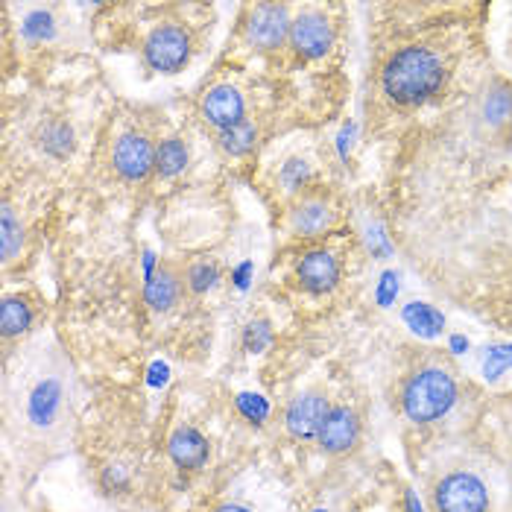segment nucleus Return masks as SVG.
Segmentation results:
<instances>
[{"label": "nucleus", "instance_id": "13", "mask_svg": "<svg viewBox=\"0 0 512 512\" xmlns=\"http://www.w3.org/2000/svg\"><path fill=\"white\" fill-rule=\"evenodd\" d=\"M296 278H299V287L314 296L331 293L340 284V261L331 249H311L299 258Z\"/></svg>", "mask_w": 512, "mask_h": 512}, {"label": "nucleus", "instance_id": "3", "mask_svg": "<svg viewBox=\"0 0 512 512\" xmlns=\"http://www.w3.org/2000/svg\"><path fill=\"white\" fill-rule=\"evenodd\" d=\"M457 375L445 363H425L407 375L401 387V413L416 425H431L436 419L448 416L457 404Z\"/></svg>", "mask_w": 512, "mask_h": 512}, {"label": "nucleus", "instance_id": "7", "mask_svg": "<svg viewBox=\"0 0 512 512\" xmlns=\"http://www.w3.org/2000/svg\"><path fill=\"white\" fill-rule=\"evenodd\" d=\"M194 39L182 24H158L144 39V62L158 74H176L191 62Z\"/></svg>", "mask_w": 512, "mask_h": 512}, {"label": "nucleus", "instance_id": "20", "mask_svg": "<svg viewBox=\"0 0 512 512\" xmlns=\"http://www.w3.org/2000/svg\"><path fill=\"white\" fill-rule=\"evenodd\" d=\"M255 141H258V129H255L252 120H243V123H237L232 129L220 132V147L229 156H246L255 147Z\"/></svg>", "mask_w": 512, "mask_h": 512}, {"label": "nucleus", "instance_id": "9", "mask_svg": "<svg viewBox=\"0 0 512 512\" xmlns=\"http://www.w3.org/2000/svg\"><path fill=\"white\" fill-rule=\"evenodd\" d=\"M360 434H363V425H360V416H357L355 407L331 404V410H328V416H325V422H322V428L316 434V442L328 457H343V454L355 451Z\"/></svg>", "mask_w": 512, "mask_h": 512}, {"label": "nucleus", "instance_id": "10", "mask_svg": "<svg viewBox=\"0 0 512 512\" xmlns=\"http://www.w3.org/2000/svg\"><path fill=\"white\" fill-rule=\"evenodd\" d=\"M112 167L123 182H144L156 167V147L147 135L126 132L112 147Z\"/></svg>", "mask_w": 512, "mask_h": 512}, {"label": "nucleus", "instance_id": "15", "mask_svg": "<svg viewBox=\"0 0 512 512\" xmlns=\"http://www.w3.org/2000/svg\"><path fill=\"white\" fill-rule=\"evenodd\" d=\"M167 454H170V460H173L179 469L197 472L202 466H208L211 445H208V439L199 434L197 428L182 425V428H176V431L170 434V439H167Z\"/></svg>", "mask_w": 512, "mask_h": 512}, {"label": "nucleus", "instance_id": "23", "mask_svg": "<svg viewBox=\"0 0 512 512\" xmlns=\"http://www.w3.org/2000/svg\"><path fill=\"white\" fill-rule=\"evenodd\" d=\"M27 33L30 36H36V39H44L47 33H50V15H33V18H27Z\"/></svg>", "mask_w": 512, "mask_h": 512}, {"label": "nucleus", "instance_id": "1", "mask_svg": "<svg viewBox=\"0 0 512 512\" xmlns=\"http://www.w3.org/2000/svg\"><path fill=\"white\" fill-rule=\"evenodd\" d=\"M451 77V56L439 41H407L381 65V94L398 109H416L436 97Z\"/></svg>", "mask_w": 512, "mask_h": 512}, {"label": "nucleus", "instance_id": "2", "mask_svg": "<svg viewBox=\"0 0 512 512\" xmlns=\"http://www.w3.org/2000/svg\"><path fill=\"white\" fill-rule=\"evenodd\" d=\"M18 422L36 439H56L71 425V375L50 366L18 395Z\"/></svg>", "mask_w": 512, "mask_h": 512}, {"label": "nucleus", "instance_id": "5", "mask_svg": "<svg viewBox=\"0 0 512 512\" xmlns=\"http://www.w3.org/2000/svg\"><path fill=\"white\" fill-rule=\"evenodd\" d=\"M434 512H489V486L466 469L442 474L431 489Z\"/></svg>", "mask_w": 512, "mask_h": 512}, {"label": "nucleus", "instance_id": "14", "mask_svg": "<svg viewBox=\"0 0 512 512\" xmlns=\"http://www.w3.org/2000/svg\"><path fill=\"white\" fill-rule=\"evenodd\" d=\"M205 123H211L214 129L226 132L237 123L246 120V103H243V94L232 88V85H214L205 97H202V106H199Z\"/></svg>", "mask_w": 512, "mask_h": 512}, {"label": "nucleus", "instance_id": "19", "mask_svg": "<svg viewBox=\"0 0 512 512\" xmlns=\"http://www.w3.org/2000/svg\"><path fill=\"white\" fill-rule=\"evenodd\" d=\"M39 144L44 153L65 158L74 150V129L65 120H47L39 129Z\"/></svg>", "mask_w": 512, "mask_h": 512}, {"label": "nucleus", "instance_id": "17", "mask_svg": "<svg viewBox=\"0 0 512 512\" xmlns=\"http://www.w3.org/2000/svg\"><path fill=\"white\" fill-rule=\"evenodd\" d=\"M33 305L21 296H6L0 302V334L3 340H15L30 331L33 325Z\"/></svg>", "mask_w": 512, "mask_h": 512}, {"label": "nucleus", "instance_id": "18", "mask_svg": "<svg viewBox=\"0 0 512 512\" xmlns=\"http://www.w3.org/2000/svg\"><path fill=\"white\" fill-rule=\"evenodd\" d=\"M24 249V226L21 217L15 214V208L6 202L0 208V258L3 264H12Z\"/></svg>", "mask_w": 512, "mask_h": 512}, {"label": "nucleus", "instance_id": "12", "mask_svg": "<svg viewBox=\"0 0 512 512\" xmlns=\"http://www.w3.org/2000/svg\"><path fill=\"white\" fill-rule=\"evenodd\" d=\"M328 410H331L328 395L299 393L284 410V428L293 439H316Z\"/></svg>", "mask_w": 512, "mask_h": 512}, {"label": "nucleus", "instance_id": "4", "mask_svg": "<svg viewBox=\"0 0 512 512\" xmlns=\"http://www.w3.org/2000/svg\"><path fill=\"white\" fill-rule=\"evenodd\" d=\"M474 126L489 144L507 147L512 141V82L492 79L474 100Z\"/></svg>", "mask_w": 512, "mask_h": 512}, {"label": "nucleus", "instance_id": "6", "mask_svg": "<svg viewBox=\"0 0 512 512\" xmlns=\"http://www.w3.org/2000/svg\"><path fill=\"white\" fill-rule=\"evenodd\" d=\"M340 220V208L325 188H302L287 205V229L299 237H319Z\"/></svg>", "mask_w": 512, "mask_h": 512}, {"label": "nucleus", "instance_id": "8", "mask_svg": "<svg viewBox=\"0 0 512 512\" xmlns=\"http://www.w3.org/2000/svg\"><path fill=\"white\" fill-rule=\"evenodd\" d=\"M293 18L284 3H258L246 18V41L255 50H276L290 41Z\"/></svg>", "mask_w": 512, "mask_h": 512}, {"label": "nucleus", "instance_id": "16", "mask_svg": "<svg viewBox=\"0 0 512 512\" xmlns=\"http://www.w3.org/2000/svg\"><path fill=\"white\" fill-rule=\"evenodd\" d=\"M185 290H188V284H185V273L176 267V264H161L153 278L147 281V287H144V299H147V305L153 308V311H170V308H176L179 305V299L185 296Z\"/></svg>", "mask_w": 512, "mask_h": 512}, {"label": "nucleus", "instance_id": "21", "mask_svg": "<svg viewBox=\"0 0 512 512\" xmlns=\"http://www.w3.org/2000/svg\"><path fill=\"white\" fill-rule=\"evenodd\" d=\"M188 164V147L179 138H167L156 147V167L161 176H176Z\"/></svg>", "mask_w": 512, "mask_h": 512}, {"label": "nucleus", "instance_id": "24", "mask_svg": "<svg viewBox=\"0 0 512 512\" xmlns=\"http://www.w3.org/2000/svg\"><path fill=\"white\" fill-rule=\"evenodd\" d=\"M211 512H255V510H249V507H243V504H220V507H214Z\"/></svg>", "mask_w": 512, "mask_h": 512}, {"label": "nucleus", "instance_id": "11", "mask_svg": "<svg viewBox=\"0 0 512 512\" xmlns=\"http://www.w3.org/2000/svg\"><path fill=\"white\" fill-rule=\"evenodd\" d=\"M331 44H334V27H331V21L322 12L308 9L299 18H293L290 47H293L296 56L319 59V56H325L331 50Z\"/></svg>", "mask_w": 512, "mask_h": 512}, {"label": "nucleus", "instance_id": "22", "mask_svg": "<svg viewBox=\"0 0 512 512\" xmlns=\"http://www.w3.org/2000/svg\"><path fill=\"white\" fill-rule=\"evenodd\" d=\"M217 278H220V270H217V264L208 261V258L194 261V264L185 270V284H188L191 293H205V290H211V287L217 284Z\"/></svg>", "mask_w": 512, "mask_h": 512}]
</instances>
